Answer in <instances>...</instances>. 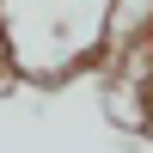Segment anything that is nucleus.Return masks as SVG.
Wrapping results in <instances>:
<instances>
[{"label":"nucleus","instance_id":"obj_1","mask_svg":"<svg viewBox=\"0 0 153 153\" xmlns=\"http://www.w3.org/2000/svg\"><path fill=\"white\" fill-rule=\"evenodd\" d=\"M147 55H153V19H147ZM147 104H153V80H147Z\"/></svg>","mask_w":153,"mask_h":153}]
</instances>
